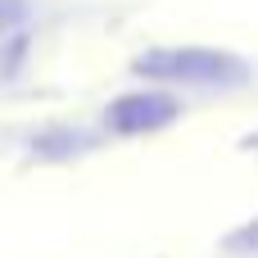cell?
<instances>
[{
  "label": "cell",
  "mask_w": 258,
  "mask_h": 258,
  "mask_svg": "<svg viewBox=\"0 0 258 258\" xmlns=\"http://www.w3.org/2000/svg\"><path fill=\"white\" fill-rule=\"evenodd\" d=\"M136 73L159 77V82H240L245 63L236 54L222 50H204V45H186V50H150L136 59Z\"/></svg>",
  "instance_id": "cell-1"
},
{
  "label": "cell",
  "mask_w": 258,
  "mask_h": 258,
  "mask_svg": "<svg viewBox=\"0 0 258 258\" xmlns=\"http://www.w3.org/2000/svg\"><path fill=\"white\" fill-rule=\"evenodd\" d=\"M172 118H177V100H172V95H154V91H145V95H122V100L109 104V127L122 132V136L168 127Z\"/></svg>",
  "instance_id": "cell-2"
},
{
  "label": "cell",
  "mask_w": 258,
  "mask_h": 258,
  "mask_svg": "<svg viewBox=\"0 0 258 258\" xmlns=\"http://www.w3.org/2000/svg\"><path fill=\"white\" fill-rule=\"evenodd\" d=\"M18 14H23V5H18V0H0V27H9Z\"/></svg>",
  "instance_id": "cell-3"
},
{
  "label": "cell",
  "mask_w": 258,
  "mask_h": 258,
  "mask_svg": "<svg viewBox=\"0 0 258 258\" xmlns=\"http://www.w3.org/2000/svg\"><path fill=\"white\" fill-rule=\"evenodd\" d=\"M249 145H258V136H254V141H249Z\"/></svg>",
  "instance_id": "cell-4"
}]
</instances>
